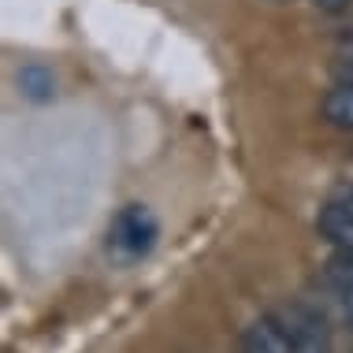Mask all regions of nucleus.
Masks as SVG:
<instances>
[{
	"label": "nucleus",
	"mask_w": 353,
	"mask_h": 353,
	"mask_svg": "<svg viewBox=\"0 0 353 353\" xmlns=\"http://www.w3.org/2000/svg\"><path fill=\"white\" fill-rule=\"evenodd\" d=\"M316 223H320V234L327 238L331 245H339V250L353 253V190L323 205Z\"/></svg>",
	"instance_id": "4"
},
{
	"label": "nucleus",
	"mask_w": 353,
	"mask_h": 353,
	"mask_svg": "<svg viewBox=\"0 0 353 353\" xmlns=\"http://www.w3.org/2000/svg\"><path fill=\"white\" fill-rule=\"evenodd\" d=\"M323 119L339 130H353V79H342L323 97Z\"/></svg>",
	"instance_id": "5"
},
{
	"label": "nucleus",
	"mask_w": 353,
	"mask_h": 353,
	"mask_svg": "<svg viewBox=\"0 0 353 353\" xmlns=\"http://www.w3.org/2000/svg\"><path fill=\"white\" fill-rule=\"evenodd\" d=\"M272 320H275V327H279V335H283L290 353H331V331L316 309L294 301V305L275 309Z\"/></svg>",
	"instance_id": "2"
},
{
	"label": "nucleus",
	"mask_w": 353,
	"mask_h": 353,
	"mask_svg": "<svg viewBox=\"0 0 353 353\" xmlns=\"http://www.w3.org/2000/svg\"><path fill=\"white\" fill-rule=\"evenodd\" d=\"M323 286H327L331 301L339 305V316L353 327V253L339 250L323 264Z\"/></svg>",
	"instance_id": "3"
},
{
	"label": "nucleus",
	"mask_w": 353,
	"mask_h": 353,
	"mask_svg": "<svg viewBox=\"0 0 353 353\" xmlns=\"http://www.w3.org/2000/svg\"><path fill=\"white\" fill-rule=\"evenodd\" d=\"M320 12H331V15H346L353 19V0H316Z\"/></svg>",
	"instance_id": "7"
},
{
	"label": "nucleus",
	"mask_w": 353,
	"mask_h": 353,
	"mask_svg": "<svg viewBox=\"0 0 353 353\" xmlns=\"http://www.w3.org/2000/svg\"><path fill=\"white\" fill-rule=\"evenodd\" d=\"M160 238V223L145 205H127L108 223V250L119 261H141Z\"/></svg>",
	"instance_id": "1"
},
{
	"label": "nucleus",
	"mask_w": 353,
	"mask_h": 353,
	"mask_svg": "<svg viewBox=\"0 0 353 353\" xmlns=\"http://www.w3.org/2000/svg\"><path fill=\"white\" fill-rule=\"evenodd\" d=\"M242 353H290V350H286V342L279 335V327H275V320L264 316V320H256L253 327H245Z\"/></svg>",
	"instance_id": "6"
}]
</instances>
